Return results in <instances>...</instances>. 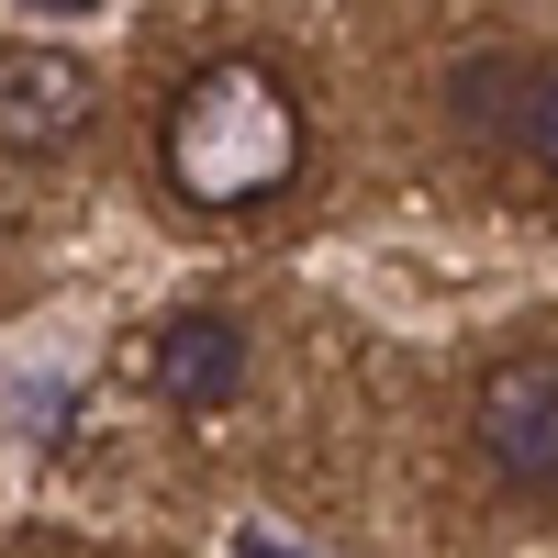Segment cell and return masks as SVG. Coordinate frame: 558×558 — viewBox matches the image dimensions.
Segmentation results:
<instances>
[{
  "label": "cell",
  "mask_w": 558,
  "mask_h": 558,
  "mask_svg": "<svg viewBox=\"0 0 558 558\" xmlns=\"http://www.w3.org/2000/svg\"><path fill=\"white\" fill-rule=\"evenodd\" d=\"M157 157L179 179V202L202 213H257L302 179V89L268 57H213L179 78V101L157 123Z\"/></svg>",
  "instance_id": "obj_1"
},
{
  "label": "cell",
  "mask_w": 558,
  "mask_h": 558,
  "mask_svg": "<svg viewBox=\"0 0 558 558\" xmlns=\"http://www.w3.org/2000/svg\"><path fill=\"white\" fill-rule=\"evenodd\" d=\"M101 123V68L78 45H0V146L12 157H68Z\"/></svg>",
  "instance_id": "obj_2"
},
{
  "label": "cell",
  "mask_w": 558,
  "mask_h": 558,
  "mask_svg": "<svg viewBox=\"0 0 558 558\" xmlns=\"http://www.w3.org/2000/svg\"><path fill=\"white\" fill-rule=\"evenodd\" d=\"M470 436L514 492H558V357H502L470 402Z\"/></svg>",
  "instance_id": "obj_3"
},
{
  "label": "cell",
  "mask_w": 558,
  "mask_h": 558,
  "mask_svg": "<svg viewBox=\"0 0 558 558\" xmlns=\"http://www.w3.org/2000/svg\"><path fill=\"white\" fill-rule=\"evenodd\" d=\"M146 380L179 413H223V402L246 391V324L235 313H168L157 347H146Z\"/></svg>",
  "instance_id": "obj_4"
},
{
  "label": "cell",
  "mask_w": 558,
  "mask_h": 558,
  "mask_svg": "<svg viewBox=\"0 0 558 558\" xmlns=\"http://www.w3.org/2000/svg\"><path fill=\"white\" fill-rule=\"evenodd\" d=\"M447 89H458V123H514V101H502V89H525V68L492 57V68H458Z\"/></svg>",
  "instance_id": "obj_5"
},
{
  "label": "cell",
  "mask_w": 558,
  "mask_h": 558,
  "mask_svg": "<svg viewBox=\"0 0 558 558\" xmlns=\"http://www.w3.org/2000/svg\"><path fill=\"white\" fill-rule=\"evenodd\" d=\"M514 134H525V157H536V168L558 179V78H536V89H525V112H514Z\"/></svg>",
  "instance_id": "obj_6"
}]
</instances>
